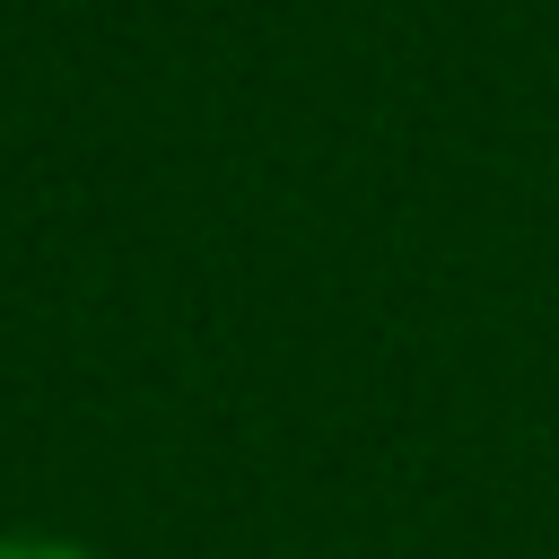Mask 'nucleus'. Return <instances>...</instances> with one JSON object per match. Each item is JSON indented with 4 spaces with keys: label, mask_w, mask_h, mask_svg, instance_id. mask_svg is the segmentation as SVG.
I'll return each instance as SVG.
<instances>
[{
    "label": "nucleus",
    "mask_w": 559,
    "mask_h": 559,
    "mask_svg": "<svg viewBox=\"0 0 559 559\" xmlns=\"http://www.w3.org/2000/svg\"><path fill=\"white\" fill-rule=\"evenodd\" d=\"M0 559H105L79 533H44V524H0Z\"/></svg>",
    "instance_id": "obj_1"
}]
</instances>
